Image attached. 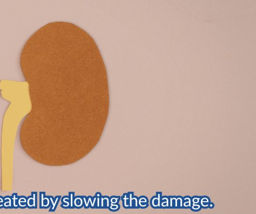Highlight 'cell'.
<instances>
[{"mask_svg":"<svg viewBox=\"0 0 256 214\" xmlns=\"http://www.w3.org/2000/svg\"><path fill=\"white\" fill-rule=\"evenodd\" d=\"M192 197L190 196H186L184 198V201H182V208L184 209H190L192 206Z\"/></svg>","mask_w":256,"mask_h":214,"instance_id":"obj_4","label":"cell"},{"mask_svg":"<svg viewBox=\"0 0 256 214\" xmlns=\"http://www.w3.org/2000/svg\"><path fill=\"white\" fill-rule=\"evenodd\" d=\"M168 208H182L184 197L180 196H168Z\"/></svg>","mask_w":256,"mask_h":214,"instance_id":"obj_1","label":"cell"},{"mask_svg":"<svg viewBox=\"0 0 256 214\" xmlns=\"http://www.w3.org/2000/svg\"><path fill=\"white\" fill-rule=\"evenodd\" d=\"M200 199L201 208H204V209H208V208L211 207L210 205L213 204L211 203L210 198L208 197H206V196L200 197Z\"/></svg>","mask_w":256,"mask_h":214,"instance_id":"obj_3","label":"cell"},{"mask_svg":"<svg viewBox=\"0 0 256 214\" xmlns=\"http://www.w3.org/2000/svg\"><path fill=\"white\" fill-rule=\"evenodd\" d=\"M200 197L194 196L192 198L191 210L194 212H198L201 210Z\"/></svg>","mask_w":256,"mask_h":214,"instance_id":"obj_2","label":"cell"}]
</instances>
